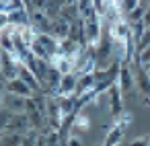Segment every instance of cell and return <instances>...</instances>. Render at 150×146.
<instances>
[{
	"label": "cell",
	"mask_w": 150,
	"mask_h": 146,
	"mask_svg": "<svg viewBox=\"0 0 150 146\" xmlns=\"http://www.w3.org/2000/svg\"><path fill=\"white\" fill-rule=\"evenodd\" d=\"M103 17L95 11L91 17H86L84 19V31H86V41H88V45H97L99 41H101V37H103Z\"/></svg>",
	"instance_id": "cell-1"
},
{
	"label": "cell",
	"mask_w": 150,
	"mask_h": 146,
	"mask_svg": "<svg viewBox=\"0 0 150 146\" xmlns=\"http://www.w3.org/2000/svg\"><path fill=\"white\" fill-rule=\"evenodd\" d=\"M4 132H17V134H27L31 130V123H29V117L27 113H13L8 123L2 125Z\"/></svg>",
	"instance_id": "cell-2"
},
{
	"label": "cell",
	"mask_w": 150,
	"mask_h": 146,
	"mask_svg": "<svg viewBox=\"0 0 150 146\" xmlns=\"http://www.w3.org/2000/svg\"><path fill=\"white\" fill-rule=\"evenodd\" d=\"M76 82H78V76H76L74 72L62 74L54 97H70V95H76Z\"/></svg>",
	"instance_id": "cell-3"
},
{
	"label": "cell",
	"mask_w": 150,
	"mask_h": 146,
	"mask_svg": "<svg viewBox=\"0 0 150 146\" xmlns=\"http://www.w3.org/2000/svg\"><path fill=\"white\" fill-rule=\"evenodd\" d=\"M123 134H125V125L115 119V123L107 130V136L103 140V146H119L121 140H123Z\"/></svg>",
	"instance_id": "cell-4"
},
{
	"label": "cell",
	"mask_w": 150,
	"mask_h": 146,
	"mask_svg": "<svg viewBox=\"0 0 150 146\" xmlns=\"http://www.w3.org/2000/svg\"><path fill=\"white\" fill-rule=\"evenodd\" d=\"M4 91L13 93V95H21V97H33L35 91L23 80V78H13L8 82H4Z\"/></svg>",
	"instance_id": "cell-5"
},
{
	"label": "cell",
	"mask_w": 150,
	"mask_h": 146,
	"mask_svg": "<svg viewBox=\"0 0 150 146\" xmlns=\"http://www.w3.org/2000/svg\"><path fill=\"white\" fill-rule=\"evenodd\" d=\"M52 21L43 11H33L31 13V25L35 27L37 33H52Z\"/></svg>",
	"instance_id": "cell-6"
},
{
	"label": "cell",
	"mask_w": 150,
	"mask_h": 146,
	"mask_svg": "<svg viewBox=\"0 0 150 146\" xmlns=\"http://www.w3.org/2000/svg\"><path fill=\"white\" fill-rule=\"evenodd\" d=\"M4 107H8L13 113H27V97L21 95H4Z\"/></svg>",
	"instance_id": "cell-7"
},
{
	"label": "cell",
	"mask_w": 150,
	"mask_h": 146,
	"mask_svg": "<svg viewBox=\"0 0 150 146\" xmlns=\"http://www.w3.org/2000/svg\"><path fill=\"white\" fill-rule=\"evenodd\" d=\"M52 35H54L58 41L68 39V35H70V23H68L66 19H62V17L54 19V21H52Z\"/></svg>",
	"instance_id": "cell-8"
},
{
	"label": "cell",
	"mask_w": 150,
	"mask_h": 146,
	"mask_svg": "<svg viewBox=\"0 0 150 146\" xmlns=\"http://www.w3.org/2000/svg\"><path fill=\"white\" fill-rule=\"evenodd\" d=\"M97 86V78H95V72L93 74H82L78 76V82H76V97L78 95H84L88 91H95Z\"/></svg>",
	"instance_id": "cell-9"
},
{
	"label": "cell",
	"mask_w": 150,
	"mask_h": 146,
	"mask_svg": "<svg viewBox=\"0 0 150 146\" xmlns=\"http://www.w3.org/2000/svg\"><path fill=\"white\" fill-rule=\"evenodd\" d=\"M23 142H25V134L4 132V136H2V146H23Z\"/></svg>",
	"instance_id": "cell-10"
},
{
	"label": "cell",
	"mask_w": 150,
	"mask_h": 146,
	"mask_svg": "<svg viewBox=\"0 0 150 146\" xmlns=\"http://www.w3.org/2000/svg\"><path fill=\"white\" fill-rule=\"evenodd\" d=\"M62 19H66L68 23H74L76 19H80V11L76 4H64L62 6V13H60Z\"/></svg>",
	"instance_id": "cell-11"
},
{
	"label": "cell",
	"mask_w": 150,
	"mask_h": 146,
	"mask_svg": "<svg viewBox=\"0 0 150 146\" xmlns=\"http://www.w3.org/2000/svg\"><path fill=\"white\" fill-rule=\"evenodd\" d=\"M74 130H80V132H86V130H91V117L86 115V113H82V111H78L76 115H74Z\"/></svg>",
	"instance_id": "cell-12"
},
{
	"label": "cell",
	"mask_w": 150,
	"mask_h": 146,
	"mask_svg": "<svg viewBox=\"0 0 150 146\" xmlns=\"http://www.w3.org/2000/svg\"><path fill=\"white\" fill-rule=\"evenodd\" d=\"M138 6H140V0H119V9H121L123 17H129Z\"/></svg>",
	"instance_id": "cell-13"
},
{
	"label": "cell",
	"mask_w": 150,
	"mask_h": 146,
	"mask_svg": "<svg viewBox=\"0 0 150 146\" xmlns=\"http://www.w3.org/2000/svg\"><path fill=\"white\" fill-rule=\"evenodd\" d=\"M136 62L142 64V66H148V64H150V45H148L146 50H142L140 54H136Z\"/></svg>",
	"instance_id": "cell-14"
},
{
	"label": "cell",
	"mask_w": 150,
	"mask_h": 146,
	"mask_svg": "<svg viewBox=\"0 0 150 146\" xmlns=\"http://www.w3.org/2000/svg\"><path fill=\"white\" fill-rule=\"evenodd\" d=\"M127 146H150V136H140V138H134Z\"/></svg>",
	"instance_id": "cell-15"
},
{
	"label": "cell",
	"mask_w": 150,
	"mask_h": 146,
	"mask_svg": "<svg viewBox=\"0 0 150 146\" xmlns=\"http://www.w3.org/2000/svg\"><path fill=\"white\" fill-rule=\"evenodd\" d=\"M66 142H68V146H84V144H82V140H80L78 136H72V134L66 138Z\"/></svg>",
	"instance_id": "cell-16"
},
{
	"label": "cell",
	"mask_w": 150,
	"mask_h": 146,
	"mask_svg": "<svg viewBox=\"0 0 150 146\" xmlns=\"http://www.w3.org/2000/svg\"><path fill=\"white\" fill-rule=\"evenodd\" d=\"M50 0H33V11H43Z\"/></svg>",
	"instance_id": "cell-17"
},
{
	"label": "cell",
	"mask_w": 150,
	"mask_h": 146,
	"mask_svg": "<svg viewBox=\"0 0 150 146\" xmlns=\"http://www.w3.org/2000/svg\"><path fill=\"white\" fill-rule=\"evenodd\" d=\"M35 146H47V136H45V134H39V136H37V142H35Z\"/></svg>",
	"instance_id": "cell-18"
},
{
	"label": "cell",
	"mask_w": 150,
	"mask_h": 146,
	"mask_svg": "<svg viewBox=\"0 0 150 146\" xmlns=\"http://www.w3.org/2000/svg\"><path fill=\"white\" fill-rule=\"evenodd\" d=\"M142 21H144V25H146V29H148V27H150V4L146 6V13H144V19H142Z\"/></svg>",
	"instance_id": "cell-19"
},
{
	"label": "cell",
	"mask_w": 150,
	"mask_h": 146,
	"mask_svg": "<svg viewBox=\"0 0 150 146\" xmlns=\"http://www.w3.org/2000/svg\"><path fill=\"white\" fill-rule=\"evenodd\" d=\"M99 146H103V144H99Z\"/></svg>",
	"instance_id": "cell-20"
}]
</instances>
